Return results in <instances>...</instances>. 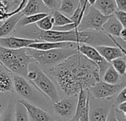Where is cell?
Here are the masks:
<instances>
[{
    "label": "cell",
    "mask_w": 126,
    "mask_h": 121,
    "mask_svg": "<svg viewBox=\"0 0 126 121\" xmlns=\"http://www.w3.org/2000/svg\"><path fill=\"white\" fill-rule=\"evenodd\" d=\"M126 57H120L112 60L110 64L114 68V69L122 76L126 74Z\"/></svg>",
    "instance_id": "obj_28"
},
{
    "label": "cell",
    "mask_w": 126,
    "mask_h": 121,
    "mask_svg": "<svg viewBox=\"0 0 126 121\" xmlns=\"http://www.w3.org/2000/svg\"><path fill=\"white\" fill-rule=\"evenodd\" d=\"M79 4V0H61L58 11L67 17H70Z\"/></svg>",
    "instance_id": "obj_21"
},
{
    "label": "cell",
    "mask_w": 126,
    "mask_h": 121,
    "mask_svg": "<svg viewBox=\"0 0 126 121\" xmlns=\"http://www.w3.org/2000/svg\"><path fill=\"white\" fill-rule=\"evenodd\" d=\"M34 62L27 52V47L9 49L0 46V64L7 71L27 77L30 64Z\"/></svg>",
    "instance_id": "obj_3"
},
{
    "label": "cell",
    "mask_w": 126,
    "mask_h": 121,
    "mask_svg": "<svg viewBox=\"0 0 126 121\" xmlns=\"http://www.w3.org/2000/svg\"><path fill=\"white\" fill-rule=\"evenodd\" d=\"M44 4L40 0H27L25 6L18 12L21 16H30L44 12Z\"/></svg>",
    "instance_id": "obj_17"
},
{
    "label": "cell",
    "mask_w": 126,
    "mask_h": 121,
    "mask_svg": "<svg viewBox=\"0 0 126 121\" xmlns=\"http://www.w3.org/2000/svg\"><path fill=\"white\" fill-rule=\"evenodd\" d=\"M95 1H96V0H87L88 4H89V5H91V6H93V5L94 4Z\"/></svg>",
    "instance_id": "obj_40"
},
{
    "label": "cell",
    "mask_w": 126,
    "mask_h": 121,
    "mask_svg": "<svg viewBox=\"0 0 126 121\" xmlns=\"http://www.w3.org/2000/svg\"><path fill=\"white\" fill-rule=\"evenodd\" d=\"M13 84L16 92L21 97L28 99L32 96V87L24 77L18 75H14L13 78Z\"/></svg>",
    "instance_id": "obj_14"
},
{
    "label": "cell",
    "mask_w": 126,
    "mask_h": 121,
    "mask_svg": "<svg viewBox=\"0 0 126 121\" xmlns=\"http://www.w3.org/2000/svg\"><path fill=\"white\" fill-rule=\"evenodd\" d=\"M5 68L0 64V92H11L13 90V78Z\"/></svg>",
    "instance_id": "obj_19"
},
{
    "label": "cell",
    "mask_w": 126,
    "mask_h": 121,
    "mask_svg": "<svg viewBox=\"0 0 126 121\" xmlns=\"http://www.w3.org/2000/svg\"><path fill=\"white\" fill-rule=\"evenodd\" d=\"M27 0H21V4H19V6L17 7V9H16L15 10H13V11H12V12H10V13H7V18L9 17V16H12V15H13V14H16V13H18L24 6H25V4H26V3H27Z\"/></svg>",
    "instance_id": "obj_38"
},
{
    "label": "cell",
    "mask_w": 126,
    "mask_h": 121,
    "mask_svg": "<svg viewBox=\"0 0 126 121\" xmlns=\"http://www.w3.org/2000/svg\"><path fill=\"white\" fill-rule=\"evenodd\" d=\"M121 75L114 69V68L111 65L103 74L101 79L103 81L110 84H117L120 82Z\"/></svg>",
    "instance_id": "obj_23"
},
{
    "label": "cell",
    "mask_w": 126,
    "mask_h": 121,
    "mask_svg": "<svg viewBox=\"0 0 126 121\" xmlns=\"http://www.w3.org/2000/svg\"><path fill=\"white\" fill-rule=\"evenodd\" d=\"M95 48L103 58L109 63L115 58L126 57V50H122L117 46L100 45L95 47Z\"/></svg>",
    "instance_id": "obj_13"
},
{
    "label": "cell",
    "mask_w": 126,
    "mask_h": 121,
    "mask_svg": "<svg viewBox=\"0 0 126 121\" xmlns=\"http://www.w3.org/2000/svg\"></svg>",
    "instance_id": "obj_43"
},
{
    "label": "cell",
    "mask_w": 126,
    "mask_h": 121,
    "mask_svg": "<svg viewBox=\"0 0 126 121\" xmlns=\"http://www.w3.org/2000/svg\"><path fill=\"white\" fill-rule=\"evenodd\" d=\"M106 121H119L117 118V111L115 109V106L113 105L111 106V109L109 110Z\"/></svg>",
    "instance_id": "obj_34"
},
{
    "label": "cell",
    "mask_w": 126,
    "mask_h": 121,
    "mask_svg": "<svg viewBox=\"0 0 126 121\" xmlns=\"http://www.w3.org/2000/svg\"><path fill=\"white\" fill-rule=\"evenodd\" d=\"M85 91L86 90H84V89H81L78 95V102L76 104L75 115L73 116L72 121H78L81 113L83 112V110L85 109V108L86 106L87 101L90 98V94H89V91H88V93L86 94Z\"/></svg>",
    "instance_id": "obj_20"
},
{
    "label": "cell",
    "mask_w": 126,
    "mask_h": 121,
    "mask_svg": "<svg viewBox=\"0 0 126 121\" xmlns=\"http://www.w3.org/2000/svg\"><path fill=\"white\" fill-rule=\"evenodd\" d=\"M77 50L79 52L83 54L84 56H86L87 58L97 65L99 68L100 76L101 78L103 74L106 70V69L111 66V64L103 58V57L98 52L94 47L86 44H78Z\"/></svg>",
    "instance_id": "obj_8"
},
{
    "label": "cell",
    "mask_w": 126,
    "mask_h": 121,
    "mask_svg": "<svg viewBox=\"0 0 126 121\" xmlns=\"http://www.w3.org/2000/svg\"><path fill=\"white\" fill-rule=\"evenodd\" d=\"M41 1L47 8L52 10H58L61 1V0H41Z\"/></svg>",
    "instance_id": "obj_30"
},
{
    "label": "cell",
    "mask_w": 126,
    "mask_h": 121,
    "mask_svg": "<svg viewBox=\"0 0 126 121\" xmlns=\"http://www.w3.org/2000/svg\"><path fill=\"white\" fill-rule=\"evenodd\" d=\"M47 14V13H39L37 14H34V15H30V16H22L20 19L18 20V21L16 24V28H19V27H22L29 24H35L38 20H40L41 18H44V16H46Z\"/></svg>",
    "instance_id": "obj_22"
},
{
    "label": "cell",
    "mask_w": 126,
    "mask_h": 121,
    "mask_svg": "<svg viewBox=\"0 0 126 121\" xmlns=\"http://www.w3.org/2000/svg\"><path fill=\"white\" fill-rule=\"evenodd\" d=\"M27 78L30 84L44 97L49 98L53 103L59 100L55 84L41 69L38 67H35L31 70L28 69Z\"/></svg>",
    "instance_id": "obj_5"
},
{
    "label": "cell",
    "mask_w": 126,
    "mask_h": 121,
    "mask_svg": "<svg viewBox=\"0 0 126 121\" xmlns=\"http://www.w3.org/2000/svg\"><path fill=\"white\" fill-rule=\"evenodd\" d=\"M109 17L103 15L93 6L89 5L77 30L79 31L85 30H101L103 24Z\"/></svg>",
    "instance_id": "obj_6"
},
{
    "label": "cell",
    "mask_w": 126,
    "mask_h": 121,
    "mask_svg": "<svg viewBox=\"0 0 126 121\" xmlns=\"http://www.w3.org/2000/svg\"><path fill=\"white\" fill-rule=\"evenodd\" d=\"M116 101H117V104L123 103V102H126V86L124 87V88H123L118 92Z\"/></svg>",
    "instance_id": "obj_35"
},
{
    "label": "cell",
    "mask_w": 126,
    "mask_h": 121,
    "mask_svg": "<svg viewBox=\"0 0 126 121\" xmlns=\"http://www.w3.org/2000/svg\"><path fill=\"white\" fill-rule=\"evenodd\" d=\"M87 2V0H79V3H80V5L81 7H83L86 3Z\"/></svg>",
    "instance_id": "obj_41"
},
{
    "label": "cell",
    "mask_w": 126,
    "mask_h": 121,
    "mask_svg": "<svg viewBox=\"0 0 126 121\" xmlns=\"http://www.w3.org/2000/svg\"><path fill=\"white\" fill-rule=\"evenodd\" d=\"M72 97H66L61 101L53 103V110L57 116L66 118L75 113L76 104L72 100Z\"/></svg>",
    "instance_id": "obj_9"
},
{
    "label": "cell",
    "mask_w": 126,
    "mask_h": 121,
    "mask_svg": "<svg viewBox=\"0 0 126 121\" xmlns=\"http://www.w3.org/2000/svg\"><path fill=\"white\" fill-rule=\"evenodd\" d=\"M78 52L77 48L74 47L55 48L48 50H38L27 47V52L34 62L45 66H55Z\"/></svg>",
    "instance_id": "obj_4"
},
{
    "label": "cell",
    "mask_w": 126,
    "mask_h": 121,
    "mask_svg": "<svg viewBox=\"0 0 126 121\" xmlns=\"http://www.w3.org/2000/svg\"><path fill=\"white\" fill-rule=\"evenodd\" d=\"M93 7L106 16L114 15L117 10L114 0H96Z\"/></svg>",
    "instance_id": "obj_18"
},
{
    "label": "cell",
    "mask_w": 126,
    "mask_h": 121,
    "mask_svg": "<svg viewBox=\"0 0 126 121\" xmlns=\"http://www.w3.org/2000/svg\"><path fill=\"white\" fill-rule=\"evenodd\" d=\"M123 28H124V27L122 24L117 20L114 15H112L110 16L103 24L101 30L107 35H110L114 38H119L120 33Z\"/></svg>",
    "instance_id": "obj_15"
},
{
    "label": "cell",
    "mask_w": 126,
    "mask_h": 121,
    "mask_svg": "<svg viewBox=\"0 0 126 121\" xmlns=\"http://www.w3.org/2000/svg\"><path fill=\"white\" fill-rule=\"evenodd\" d=\"M4 5L5 6L7 13H10L11 10L14 8V10L17 9V7L19 6V4L21 2V0H1Z\"/></svg>",
    "instance_id": "obj_31"
},
{
    "label": "cell",
    "mask_w": 126,
    "mask_h": 121,
    "mask_svg": "<svg viewBox=\"0 0 126 121\" xmlns=\"http://www.w3.org/2000/svg\"><path fill=\"white\" fill-rule=\"evenodd\" d=\"M49 72L66 97H77L81 89L88 90L101 80L97 65L79 52L52 66Z\"/></svg>",
    "instance_id": "obj_1"
},
{
    "label": "cell",
    "mask_w": 126,
    "mask_h": 121,
    "mask_svg": "<svg viewBox=\"0 0 126 121\" xmlns=\"http://www.w3.org/2000/svg\"><path fill=\"white\" fill-rule=\"evenodd\" d=\"M39 40L29 39L17 36H8L0 38V46L9 49H21L28 47L31 44Z\"/></svg>",
    "instance_id": "obj_11"
},
{
    "label": "cell",
    "mask_w": 126,
    "mask_h": 121,
    "mask_svg": "<svg viewBox=\"0 0 126 121\" xmlns=\"http://www.w3.org/2000/svg\"><path fill=\"white\" fill-rule=\"evenodd\" d=\"M21 17L19 13L13 14L6 18L4 23L0 26V38L5 37L16 29V24Z\"/></svg>",
    "instance_id": "obj_16"
},
{
    "label": "cell",
    "mask_w": 126,
    "mask_h": 121,
    "mask_svg": "<svg viewBox=\"0 0 126 121\" xmlns=\"http://www.w3.org/2000/svg\"><path fill=\"white\" fill-rule=\"evenodd\" d=\"M15 36L46 41H70L78 44H86L92 47L104 45L107 42L106 35L101 30H85L79 31L77 29L69 31L50 30L43 31L39 30L35 24H29L13 30Z\"/></svg>",
    "instance_id": "obj_2"
},
{
    "label": "cell",
    "mask_w": 126,
    "mask_h": 121,
    "mask_svg": "<svg viewBox=\"0 0 126 121\" xmlns=\"http://www.w3.org/2000/svg\"><path fill=\"white\" fill-rule=\"evenodd\" d=\"M14 108L15 104L10 101L4 112V117L1 121H14Z\"/></svg>",
    "instance_id": "obj_29"
},
{
    "label": "cell",
    "mask_w": 126,
    "mask_h": 121,
    "mask_svg": "<svg viewBox=\"0 0 126 121\" xmlns=\"http://www.w3.org/2000/svg\"><path fill=\"white\" fill-rule=\"evenodd\" d=\"M124 87H126V84L124 82L118 83L117 84H110L100 80L92 86L88 91L90 96L95 99L109 100L118 94V92Z\"/></svg>",
    "instance_id": "obj_7"
},
{
    "label": "cell",
    "mask_w": 126,
    "mask_h": 121,
    "mask_svg": "<svg viewBox=\"0 0 126 121\" xmlns=\"http://www.w3.org/2000/svg\"><path fill=\"white\" fill-rule=\"evenodd\" d=\"M36 27L43 31H48L53 27V18L51 15L47 14L44 18H41L35 23Z\"/></svg>",
    "instance_id": "obj_26"
},
{
    "label": "cell",
    "mask_w": 126,
    "mask_h": 121,
    "mask_svg": "<svg viewBox=\"0 0 126 121\" xmlns=\"http://www.w3.org/2000/svg\"><path fill=\"white\" fill-rule=\"evenodd\" d=\"M1 115V105H0V118Z\"/></svg>",
    "instance_id": "obj_42"
},
{
    "label": "cell",
    "mask_w": 126,
    "mask_h": 121,
    "mask_svg": "<svg viewBox=\"0 0 126 121\" xmlns=\"http://www.w3.org/2000/svg\"><path fill=\"white\" fill-rule=\"evenodd\" d=\"M78 43L70 41H38L29 45V48L38 50H48L55 48H63V47H74L77 48Z\"/></svg>",
    "instance_id": "obj_12"
},
{
    "label": "cell",
    "mask_w": 126,
    "mask_h": 121,
    "mask_svg": "<svg viewBox=\"0 0 126 121\" xmlns=\"http://www.w3.org/2000/svg\"><path fill=\"white\" fill-rule=\"evenodd\" d=\"M52 17L53 18V27H61L73 23L72 21L58 10H52Z\"/></svg>",
    "instance_id": "obj_24"
},
{
    "label": "cell",
    "mask_w": 126,
    "mask_h": 121,
    "mask_svg": "<svg viewBox=\"0 0 126 121\" xmlns=\"http://www.w3.org/2000/svg\"><path fill=\"white\" fill-rule=\"evenodd\" d=\"M14 118L15 121H30V118L25 107L18 101H16L15 104Z\"/></svg>",
    "instance_id": "obj_25"
},
{
    "label": "cell",
    "mask_w": 126,
    "mask_h": 121,
    "mask_svg": "<svg viewBox=\"0 0 126 121\" xmlns=\"http://www.w3.org/2000/svg\"><path fill=\"white\" fill-rule=\"evenodd\" d=\"M108 112V110L102 107H97L91 114L89 113V120L90 121H106Z\"/></svg>",
    "instance_id": "obj_27"
},
{
    "label": "cell",
    "mask_w": 126,
    "mask_h": 121,
    "mask_svg": "<svg viewBox=\"0 0 126 121\" xmlns=\"http://www.w3.org/2000/svg\"><path fill=\"white\" fill-rule=\"evenodd\" d=\"M119 38H120V39L123 41H126V27H124L122 29V30L120 33Z\"/></svg>",
    "instance_id": "obj_39"
},
{
    "label": "cell",
    "mask_w": 126,
    "mask_h": 121,
    "mask_svg": "<svg viewBox=\"0 0 126 121\" xmlns=\"http://www.w3.org/2000/svg\"><path fill=\"white\" fill-rule=\"evenodd\" d=\"M114 1L117 10L126 11V0H114Z\"/></svg>",
    "instance_id": "obj_37"
},
{
    "label": "cell",
    "mask_w": 126,
    "mask_h": 121,
    "mask_svg": "<svg viewBox=\"0 0 126 121\" xmlns=\"http://www.w3.org/2000/svg\"><path fill=\"white\" fill-rule=\"evenodd\" d=\"M114 15L117 18V20L122 24V25L124 27H126V11L117 10L114 12Z\"/></svg>",
    "instance_id": "obj_33"
},
{
    "label": "cell",
    "mask_w": 126,
    "mask_h": 121,
    "mask_svg": "<svg viewBox=\"0 0 126 121\" xmlns=\"http://www.w3.org/2000/svg\"><path fill=\"white\" fill-rule=\"evenodd\" d=\"M115 109L117 112H120L121 113L123 114V117L124 118H126V102H123L121 104H117V106H115Z\"/></svg>",
    "instance_id": "obj_36"
},
{
    "label": "cell",
    "mask_w": 126,
    "mask_h": 121,
    "mask_svg": "<svg viewBox=\"0 0 126 121\" xmlns=\"http://www.w3.org/2000/svg\"><path fill=\"white\" fill-rule=\"evenodd\" d=\"M89 113H90V98L87 101L86 106L83 112L81 113L78 121H90L89 120Z\"/></svg>",
    "instance_id": "obj_32"
},
{
    "label": "cell",
    "mask_w": 126,
    "mask_h": 121,
    "mask_svg": "<svg viewBox=\"0 0 126 121\" xmlns=\"http://www.w3.org/2000/svg\"><path fill=\"white\" fill-rule=\"evenodd\" d=\"M17 101L25 107L29 118L32 121H55L47 111L31 104L26 99Z\"/></svg>",
    "instance_id": "obj_10"
}]
</instances>
